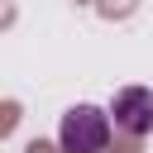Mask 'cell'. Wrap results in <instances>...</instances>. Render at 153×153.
<instances>
[{
  "label": "cell",
  "instance_id": "1",
  "mask_svg": "<svg viewBox=\"0 0 153 153\" xmlns=\"http://www.w3.org/2000/svg\"><path fill=\"white\" fill-rule=\"evenodd\" d=\"M57 143H62V153H105L110 115L100 105H72L57 124Z\"/></svg>",
  "mask_w": 153,
  "mask_h": 153
},
{
  "label": "cell",
  "instance_id": "2",
  "mask_svg": "<svg viewBox=\"0 0 153 153\" xmlns=\"http://www.w3.org/2000/svg\"><path fill=\"white\" fill-rule=\"evenodd\" d=\"M105 115H115V124L124 134L143 139V134H153V91L148 86H124V91H115Z\"/></svg>",
  "mask_w": 153,
  "mask_h": 153
}]
</instances>
